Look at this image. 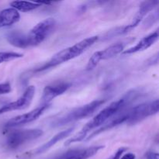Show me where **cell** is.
Segmentation results:
<instances>
[{
	"label": "cell",
	"mask_w": 159,
	"mask_h": 159,
	"mask_svg": "<svg viewBox=\"0 0 159 159\" xmlns=\"http://www.w3.org/2000/svg\"><path fill=\"white\" fill-rule=\"evenodd\" d=\"M23 57V54L13 51H2L0 52V65L5 62L11 61L16 59L22 58Z\"/></svg>",
	"instance_id": "17"
},
{
	"label": "cell",
	"mask_w": 159,
	"mask_h": 159,
	"mask_svg": "<svg viewBox=\"0 0 159 159\" xmlns=\"http://www.w3.org/2000/svg\"><path fill=\"white\" fill-rule=\"evenodd\" d=\"M49 107L50 103L42 104V105L39 106L38 107L34 109V110L28 112V113L22 115H19V116H15V117L10 119L6 122V124H5V127L6 128H12V127H17V126H20L23 125V124L33 122V121L38 119Z\"/></svg>",
	"instance_id": "9"
},
{
	"label": "cell",
	"mask_w": 159,
	"mask_h": 159,
	"mask_svg": "<svg viewBox=\"0 0 159 159\" xmlns=\"http://www.w3.org/2000/svg\"><path fill=\"white\" fill-rule=\"evenodd\" d=\"M158 31H155V32L152 33L149 35L146 36L144 38L141 39L136 45H134L132 48H128L127 50H124L122 52L123 54H134V53L141 52V51H145V50L148 49L150 47L155 44V42L158 40Z\"/></svg>",
	"instance_id": "13"
},
{
	"label": "cell",
	"mask_w": 159,
	"mask_h": 159,
	"mask_svg": "<svg viewBox=\"0 0 159 159\" xmlns=\"http://www.w3.org/2000/svg\"><path fill=\"white\" fill-rule=\"evenodd\" d=\"M20 14L13 8H7L0 12V27H8L20 21Z\"/></svg>",
	"instance_id": "14"
},
{
	"label": "cell",
	"mask_w": 159,
	"mask_h": 159,
	"mask_svg": "<svg viewBox=\"0 0 159 159\" xmlns=\"http://www.w3.org/2000/svg\"><path fill=\"white\" fill-rule=\"evenodd\" d=\"M54 19L48 18L39 22L27 34H23V48L37 46L49 37L55 27Z\"/></svg>",
	"instance_id": "4"
},
{
	"label": "cell",
	"mask_w": 159,
	"mask_h": 159,
	"mask_svg": "<svg viewBox=\"0 0 159 159\" xmlns=\"http://www.w3.org/2000/svg\"><path fill=\"white\" fill-rule=\"evenodd\" d=\"M135 158H136V156H135L134 154L127 153L125 155H123L120 159H135Z\"/></svg>",
	"instance_id": "21"
},
{
	"label": "cell",
	"mask_w": 159,
	"mask_h": 159,
	"mask_svg": "<svg viewBox=\"0 0 159 159\" xmlns=\"http://www.w3.org/2000/svg\"><path fill=\"white\" fill-rule=\"evenodd\" d=\"M125 44L122 42L116 43L114 44L110 45V47L107 48L106 49L102 50L95 52L89 60L88 64L86 65L87 71L93 70L96 67V65L102 60H108L113 57H115L118 54H121L124 51Z\"/></svg>",
	"instance_id": "7"
},
{
	"label": "cell",
	"mask_w": 159,
	"mask_h": 159,
	"mask_svg": "<svg viewBox=\"0 0 159 159\" xmlns=\"http://www.w3.org/2000/svg\"><path fill=\"white\" fill-rule=\"evenodd\" d=\"M147 159H159V155L155 152H148L147 154Z\"/></svg>",
	"instance_id": "20"
},
{
	"label": "cell",
	"mask_w": 159,
	"mask_h": 159,
	"mask_svg": "<svg viewBox=\"0 0 159 159\" xmlns=\"http://www.w3.org/2000/svg\"><path fill=\"white\" fill-rule=\"evenodd\" d=\"M158 4V1L143 2L141 4V6H140L139 9H138V12H137V14L135 15L132 23H130L129 25H127V26H124V27L120 28L117 31H116V34H127V33L130 32L131 30H133L134 28L136 27V26L141 23V21L143 20V18H144V17L149 12L153 10V9H155V7H156V6Z\"/></svg>",
	"instance_id": "10"
},
{
	"label": "cell",
	"mask_w": 159,
	"mask_h": 159,
	"mask_svg": "<svg viewBox=\"0 0 159 159\" xmlns=\"http://www.w3.org/2000/svg\"><path fill=\"white\" fill-rule=\"evenodd\" d=\"M98 39H99L98 36L88 37V38H85L81 41L78 42L72 46L68 47V48L58 51L54 55H53V57L48 61H47L42 66L39 67L37 69L34 70V72H42V71L51 69V68H54L57 65H61L65 62L79 57L82 53L85 52L88 48L93 46L97 41Z\"/></svg>",
	"instance_id": "2"
},
{
	"label": "cell",
	"mask_w": 159,
	"mask_h": 159,
	"mask_svg": "<svg viewBox=\"0 0 159 159\" xmlns=\"http://www.w3.org/2000/svg\"><path fill=\"white\" fill-rule=\"evenodd\" d=\"M104 146H93L85 149H76L68 151L56 159H88L94 156Z\"/></svg>",
	"instance_id": "12"
},
{
	"label": "cell",
	"mask_w": 159,
	"mask_h": 159,
	"mask_svg": "<svg viewBox=\"0 0 159 159\" xmlns=\"http://www.w3.org/2000/svg\"><path fill=\"white\" fill-rule=\"evenodd\" d=\"M74 129H75V127H70V128L66 129V130H63V131L59 132L58 134H57L56 135H54V136L53 137L51 140H49L48 142H46L45 144H43V145L40 146V148H38L36 150L35 154L36 155H40V154L46 152L47 151L49 150L51 148H52L53 146L55 145V144H57L58 141H62L63 139H65V138H68V137L69 136L71 133H72V131L74 130Z\"/></svg>",
	"instance_id": "15"
},
{
	"label": "cell",
	"mask_w": 159,
	"mask_h": 159,
	"mask_svg": "<svg viewBox=\"0 0 159 159\" xmlns=\"http://www.w3.org/2000/svg\"><path fill=\"white\" fill-rule=\"evenodd\" d=\"M12 8L16 9L17 11L21 12H29L32 11L37 8L40 7L42 5L40 2H28V1H13L10 2Z\"/></svg>",
	"instance_id": "16"
},
{
	"label": "cell",
	"mask_w": 159,
	"mask_h": 159,
	"mask_svg": "<svg viewBox=\"0 0 159 159\" xmlns=\"http://www.w3.org/2000/svg\"><path fill=\"white\" fill-rule=\"evenodd\" d=\"M134 93H129L124 96L123 98L120 99L119 100H116L110 104V106L104 108L101 110L99 113H98L91 120L89 121L85 126L82 128V130L79 132L76 135H75L73 138H70L65 143V146H68L72 143L79 142L82 141L86 138L87 134L89 133L91 130H93L96 128H99L102 127L104 124L107 122L109 120L117 114L119 112L122 110H126L127 105H129L133 98Z\"/></svg>",
	"instance_id": "1"
},
{
	"label": "cell",
	"mask_w": 159,
	"mask_h": 159,
	"mask_svg": "<svg viewBox=\"0 0 159 159\" xmlns=\"http://www.w3.org/2000/svg\"><path fill=\"white\" fill-rule=\"evenodd\" d=\"M71 86L68 82H57L52 85H47L43 90L42 104H49L52 99L65 93Z\"/></svg>",
	"instance_id": "11"
},
{
	"label": "cell",
	"mask_w": 159,
	"mask_h": 159,
	"mask_svg": "<svg viewBox=\"0 0 159 159\" xmlns=\"http://www.w3.org/2000/svg\"><path fill=\"white\" fill-rule=\"evenodd\" d=\"M43 130L40 129H25L12 131L6 138V145L9 149L19 148L23 144L37 140L43 135Z\"/></svg>",
	"instance_id": "6"
},
{
	"label": "cell",
	"mask_w": 159,
	"mask_h": 159,
	"mask_svg": "<svg viewBox=\"0 0 159 159\" xmlns=\"http://www.w3.org/2000/svg\"><path fill=\"white\" fill-rule=\"evenodd\" d=\"M12 90L11 85L9 82L0 83V95H5L9 93Z\"/></svg>",
	"instance_id": "18"
},
{
	"label": "cell",
	"mask_w": 159,
	"mask_h": 159,
	"mask_svg": "<svg viewBox=\"0 0 159 159\" xmlns=\"http://www.w3.org/2000/svg\"><path fill=\"white\" fill-rule=\"evenodd\" d=\"M36 89L34 85H30L25 89L24 93L22 94L20 98L16 101L6 104L0 108V114L13 111V110H20L26 109L30 105L32 102L34 96L35 95Z\"/></svg>",
	"instance_id": "8"
},
{
	"label": "cell",
	"mask_w": 159,
	"mask_h": 159,
	"mask_svg": "<svg viewBox=\"0 0 159 159\" xmlns=\"http://www.w3.org/2000/svg\"><path fill=\"white\" fill-rule=\"evenodd\" d=\"M126 151H127V148H120L108 159H120V158L124 155V153Z\"/></svg>",
	"instance_id": "19"
},
{
	"label": "cell",
	"mask_w": 159,
	"mask_h": 159,
	"mask_svg": "<svg viewBox=\"0 0 159 159\" xmlns=\"http://www.w3.org/2000/svg\"><path fill=\"white\" fill-rule=\"evenodd\" d=\"M159 103L158 99L151 102H144L138 106L128 108L127 110V121L129 124H136L151 116L157 114Z\"/></svg>",
	"instance_id": "5"
},
{
	"label": "cell",
	"mask_w": 159,
	"mask_h": 159,
	"mask_svg": "<svg viewBox=\"0 0 159 159\" xmlns=\"http://www.w3.org/2000/svg\"><path fill=\"white\" fill-rule=\"evenodd\" d=\"M104 103H105V100H102V99H96V100L92 101L82 107L74 109L64 116L56 119L52 122V126L54 127H62L70 123L75 122V121L89 117L93 115L96 110H99V107Z\"/></svg>",
	"instance_id": "3"
}]
</instances>
